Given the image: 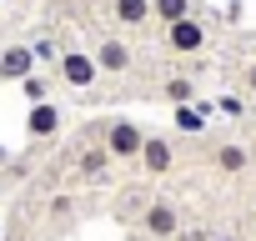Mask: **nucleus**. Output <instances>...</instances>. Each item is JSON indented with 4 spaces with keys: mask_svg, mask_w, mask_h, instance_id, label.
Listing matches in <instances>:
<instances>
[{
    "mask_svg": "<svg viewBox=\"0 0 256 241\" xmlns=\"http://www.w3.org/2000/svg\"><path fill=\"white\" fill-rule=\"evenodd\" d=\"M100 146L110 151V161H136L141 146H146V131L136 126V120H110V126L100 131Z\"/></svg>",
    "mask_w": 256,
    "mask_h": 241,
    "instance_id": "obj_1",
    "label": "nucleus"
},
{
    "mask_svg": "<svg viewBox=\"0 0 256 241\" xmlns=\"http://www.w3.org/2000/svg\"><path fill=\"white\" fill-rule=\"evenodd\" d=\"M56 76H60L66 86H76V90H90V86L100 80V66H96V56H90V50H60Z\"/></svg>",
    "mask_w": 256,
    "mask_h": 241,
    "instance_id": "obj_2",
    "label": "nucleus"
},
{
    "mask_svg": "<svg viewBox=\"0 0 256 241\" xmlns=\"http://www.w3.org/2000/svg\"><path fill=\"white\" fill-rule=\"evenodd\" d=\"M141 231H146V236H156V241H176V236H181V211H176L171 201H161V196H156V201L141 211Z\"/></svg>",
    "mask_w": 256,
    "mask_h": 241,
    "instance_id": "obj_3",
    "label": "nucleus"
},
{
    "mask_svg": "<svg viewBox=\"0 0 256 241\" xmlns=\"http://www.w3.org/2000/svg\"><path fill=\"white\" fill-rule=\"evenodd\" d=\"M166 50H176V56H201V50H206V26H201L196 16L166 26Z\"/></svg>",
    "mask_w": 256,
    "mask_h": 241,
    "instance_id": "obj_4",
    "label": "nucleus"
},
{
    "mask_svg": "<svg viewBox=\"0 0 256 241\" xmlns=\"http://www.w3.org/2000/svg\"><path fill=\"white\" fill-rule=\"evenodd\" d=\"M60 126H66V110L56 100H40V106L26 110V136L30 141H50V136H60Z\"/></svg>",
    "mask_w": 256,
    "mask_h": 241,
    "instance_id": "obj_5",
    "label": "nucleus"
},
{
    "mask_svg": "<svg viewBox=\"0 0 256 241\" xmlns=\"http://www.w3.org/2000/svg\"><path fill=\"white\" fill-rule=\"evenodd\" d=\"M90 56H96V66H100V76H126V70L136 66V56H131V46H126L120 36H106V40H100V46H96Z\"/></svg>",
    "mask_w": 256,
    "mask_h": 241,
    "instance_id": "obj_6",
    "label": "nucleus"
},
{
    "mask_svg": "<svg viewBox=\"0 0 256 241\" xmlns=\"http://www.w3.org/2000/svg\"><path fill=\"white\" fill-rule=\"evenodd\" d=\"M36 70V50L30 46H0V80H6V86H20L26 76Z\"/></svg>",
    "mask_w": 256,
    "mask_h": 241,
    "instance_id": "obj_7",
    "label": "nucleus"
},
{
    "mask_svg": "<svg viewBox=\"0 0 256 241\" xmlns=\"http://www.w3.org/2000/svg\"><path fill=\"white\" fill-rule=\"evenodd\" d=\"M141 171L146 176H171L176 171V146L171 141H161V136H146V146H141Z\"/></svg>",
    "mask_w": 256,
    "mask_h": 241,
    "instance_id": "obj_8",
    "label": "nucleus"
},
{
    "mask_svg": "<svg viewBox=\"0 0 256 241\" xmlns=\"http://www.w3.org/2000/svg\"><path fill=\"white\" fill-rule=\"evenodd\" d=\"M211 116H216V106H206V100H186V106H171V126H176L181 136H201V131L211 126Z\"/></svg>",
    "mask_w": 256,
    "mask_h": 241,
    "instance_id": "obj_9",
    "label": "nucleus"
},
{
    "mask_svg": "<svg viewBox=\"0 0 256 241\" xmlns=\"http://www.w3.org/2000/svg\"><path fill=\"white\" fill-rule=\"evenodd\" d=\"M211 161H216L221 176H241V171H251V151H246L241 141H221V146L211 151Z\"/></svg>",
    "mask_w": 256,
    "mask_h": 241,
    "instance_id": "obj_10",
    "label": "nucleus"
},
{
    "mask_svg": "<svg viewBox=\"0 0 256 241\" xmlns=\"http://www.w3.org/2000/svg\"><path fill=\"white\" fill-rule=\"evenodd\" d=\"M110 16L120 30H141L151 26V0H110Z\"/></svg>",
    "mask_w": 256,
    "mask_h": 241,
    "instance_id": "obj_11",
    "label": "nucleus"
},
{
    "mask_svg": "<svg viewBox=\"0 0 256 241\" xmlns=\"http://www.w3.org/2000/svg\"><path fill=\"white\" fill-rule=\"evenodd\" d=\"M106 166H110V151H106V146H86V151L76 156L80 181H100V176H106Z\"/></svg>",
    "mask_w": 256,
    "mask_h": 241,
    "instance_id": "obj_12",
    "label": "nucleus"
},
{
    "mask_svg": "<svg viewBox=\"0 0 256 241\" xmlns=\"http://www.w3.org/2000/svg\"><path fill=\"white\" fill-rule=\"evenodd\" d=\"M161 100H171V106H186V100H196V76H171V80L161 86Z\"/></svg>",
    "mask_w": 256,
    "mask_h": 241,
    "instance_id": "obj_13",
    "label": "nucleus"
},
{
    "mask_svg": "<svg viewBox=\"0 0 256 241\" xmlns=\"http://www.w3.org/2000/svg\"><path fill=\"white\" fill-rule=\"evenodd\" d=\"M186 16H191V0H151V20H161V26H176Z\"/></svg>",
    "mask_w": 256,
    "mask_h": 241,
    "instance_id": "obj_14",
    "label": "nucleus"
},
{
    "mask_svg": "<svg viewBox=\"0 0 256 241\" xmlns=\"http://www.w3.org/2000/svg\"><path fill=\"white\" fill-rule=\"evenodd\" d=\"M20 96H26L30 106H40V100H50V80H46L40 70H30V76L20 80Z\"/></svg>",
    "mask_w": 256,
    "mask_h": 241,
    "instance_id": "obj_15",
    "label": "nucleus"
},
{
    "mask_svg": "<svg viewBox=\"0 0 256 241\" xmlns=\"http://www.w3.org/2000/svg\"><path fill=\"white\" fill-rule=\"evenodd\" d=\"M216 116H226V120H241V116H246V100H241V96H221V100H216Z\"/></svg>",
    "mask_w": 256,
    "mask_h": 241,
    "instance_id": "obj_16",
    "label": "nucleus"
},
{
    "mask_svg": "<svg viewBox=\"0 0 256 241\" xmlns=\"http://www.w3.org/2000/svg\"><path fill=\"white\" fill-rule=\"evenodd\" d=\"M30 50H36V66H56V60H60V50H56L50 40H36Z\"/></svg>",
    "mask_w": 256,
    "mask_h": 241,
    "instance_id": "obj_17",
    "label": "nucleus"
},
{
    "mask_svg": "<svg viewBox=\"0 0 256 241\" xmlns=\"http://www.w3.org/2000/svg\"><path fill=\"white\" fill-rule=\"evenodd\" d=\"M211 241H241V236H236V231H216Z\"/></svg>",
    "mask_w": 256,
    "mask_h": 241,
    "instance_id": "obj_18",
    "label": "nucleus"
},
{
    "mask_svg": "<svg viewBox=\"0 0 256 241\" xmlns=\"http://www.w3.org/2000/svg\"><path fill=\"white\" fill-rule=\"evenodd\" d=\"M251 90H256V70H251Z\"/></svg>",
    "mask_w": 256,
    "mask_h": 241,
    "instance_id": "obj_19",
    "label": "nucleus"
}]
</instances>
